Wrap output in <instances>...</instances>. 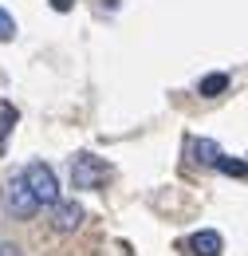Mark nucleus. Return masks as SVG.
<instances>
[{"instance_id": "9d476101", "label": "nucleus", "mask_w": 248, "mask_h": 256, "mask_svg": "<svg viewBox=\"0 0 248 256\" xmlns=\"http://www.w3.org/2000/svg\"><path fill=\"white\" fill-rule=\"evenodd\" d=\"M12 36H16V20H12L8 8H0V44H8Z\"/></svg>"}, {"instance_id": "423d86ee", "label": "nucleus", "mask_w": 248, "mask_h": 256, "mask_svg": "<svg viewBox=\"0 0 248 256\" xmlns=\"http://www.w3.org/2000/svg\"><path fill=\"white\" fill-rule=\"evenodd\" d=\"M193 158L201 162V166H217V158H220V146L213 142V138H197V142H193Z\"/></svg>"}, {"instance_id": "9b49d317", "label": "nucleus", "mask_w": 248, "mask_h": 256, "mask_svg": "<svg viewBox=\"0 0 248 256\" xmlns=\"http://www.w3.org/2000/svg\"><path fill=\"white\" fill-rule=\"evenodd\" d=\"M0 256H20V244H12V240H0Z\"/></svg>"}, {"instance_id": "0eeeda50", "label": "nucleus", "mask_w": 248, "mask_h": 256, "mask_svg": "<svg viewBox=\"0 0 248 256\" xmlns=\"http://www.w3.org/2000/svg\"><path fill=\"white\" fill-rule=\"evenodd\" d=\"M224 87H228V75H224V71H217V75H205V79L197 83V95H201V98H217Z\"/></svg>"}, {"instance_id": "f8f14e48", "label": "nucleus", "mask_w": 248, "mask_h": 256, "mask_svg": "<svg viewBox=\"0 0 248 256\" xmlns=\"http://www.w3.org/2000/svg\"><path fill=\"white\" fill-rule=\"evenodd\" d=\"M52 8H56V12H67V8H71V0H52Z\"/></svg>"}, {"instance_id": "7ed1b4c3", "label": "nucleus", "mask_w": 248, "mask_h": 256, "mask_svg": "<svg viewBox=\"0 0 248 256\" xmlns=\"http://www.w3.org/2000/svg\"><path fill=\"white\" fill-rule=\"evenodd\" d=\"M4 209L12 213V217H20V221H28V217H36V197H32V190L24 186V178H8V186H4Z\"/></svg>"}, {"instance_id": "39448f33", "label": "nucleus", "mask_w": 248, "mask_h": 256, "mask_svg": "<svg viewBox=\"0 0 248 256\" xmlns=\"http://www.w3.org/2000/svg\"><path fill=\"white\" fill-rule=\"evenodd\" d=\"M220 248H224V240H220V232H213V228H201V232L189 236V252L193 256H220Z\"/></svg>"}, {"instance_id": "1a4fd4ad", "label": "nucleus", "mask_w": 248, "mask_h": 256, "mask_svg": "<svg viewBox=\"0 0 248 256\" xmlns=\"http://www.w3.org/2000/svg\"><path fill=\"white\" fill-rule=\"evenodd\" d=\"M217 170L220 174H228V178H244V158H217Z\"/></svg>"}, {"instance_id": "f257e3e1", "label": "nucleus", "mask_w": 248, "mask_h": 256, "mask_svg": "<svg viewBox=\"0 0 248 256\" xmlns=\"http://www.w3.org/2000/svg\"><path fill=\"white\" fill-rule=\"evenodd\" d=\"M110 178H114V170L98 158V154L79 150V154L71 158V186H75V190H102Z\"/></svg>"}, {"instance_id": "20e7f679", "label": "nucleus", "mask_w": 248, "mask_h": 256, "mask_svg": "<svg viewBox=\"0 0 248 256\" xmlns=\"http://www.w3.org/2000/svg\"><path fill=\"white\" fill-rule=\"evenodd\" d=\"M52 224H56V232H75L79 224H83V205L71 197V201H63V197H56L52 205Z\"/></svg>"}, {"instance_id": "6e6552de", "label": "nucleus", "mask_w": 248, "mask_h": 256, "mask_svg": "<svg viewBox=\"0 0 248 256\" xmlns=\"http://www.w3.org/2000/svg\"><path fill=\"white\" fill-rule=\"evenodd\" d=\"M12 126H16V106L12 102H0V150H4V138H8Z\"/></svg>"}, {"instance_id": "f03ea898", "label": "nucleus", "mask_w": 248, "mask_h": 256, "mask_svg": "<svg viewBox=\"0 0 248 256\" xmlns=\"http://www.w3.org/2000/svg\"><path fill=\"white\" fill-rule=\"evenodd\" d=\"M20 178H24V186L32 190L36 205H52V201L60 197V182H56V170H52L48 162H28V170H24Z\"/></svg>"}]
</instances>
